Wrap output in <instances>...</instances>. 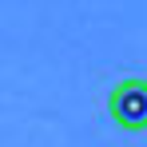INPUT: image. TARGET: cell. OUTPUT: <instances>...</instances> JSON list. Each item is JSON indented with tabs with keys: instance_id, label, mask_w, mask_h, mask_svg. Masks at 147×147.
Segmentation results:
<instances>
[{
	"instance_id": "1",
	"label": "cell",
	"mask_w": 147,
	"mask_h": 147,
	"mask_svg": "<svg viewBox=\"0 0 147 147\" xmlns=\"http://www.w3.org/2000/svg\"><path fill=\"white\" fill-rule=\"evenodd\" d=\"M107 111L123 131H147V80H123L107 96Z\"/></svg>"
}]
</instances>
